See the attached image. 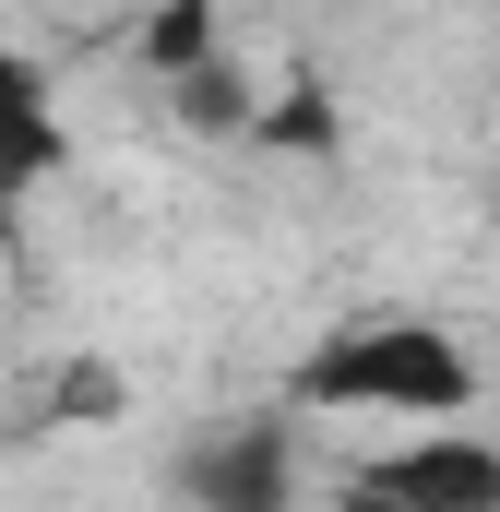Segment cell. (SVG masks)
<instances>
[{
    "mask_svg": "<svg viewBox=\"0 0 500 512\" xmlns=\"http://www.w3.org/2000/svg\"><path fill=\"white\" fill-rule=\"evenodd\" d=\"M310 417H405V429H453L477 405V346L441 322H346L298 358Z\"/></svg>",
    "mask_w": 500,
    "mask_h": 512,
    "instance_id": "obj_1",
    "label": "cell"
},
{
    "mask_svg": "<svg viewBox=\"0 0 500 512\" xmlns=\"http://www.w3.org/2000/svg\"><path fill=\"white\" fill-rule=\"evenodd\" d=\"M346 501H370V512H500V441L417 429V441H393V453H370L346 477Z\"/></svg>",
    "mask_w": 500,
    "mask_h": 512,
    "instance_id": "obj_2",
    "label": "cell"
},
{
    "mask_svg": "<svg viewBox=\"0 0 500 512\" xmlns=\"http://www.w3.org/2000/svg\"><path fill=\"white\" fill-rule=\"evenodd\" d=\"M179 489H191L203 512H286V501H298V453H286V417H239V429L191 441Z\"/></svg>",
    "mask_w": 500,
    "mask_h": 512,
    "instance_id": "obj_3",
    "label": "cell"
},
{
    "mask_svg": "<svg viewBox=\"0 0 500 512\" xmlns=\"http://www.w3.org/2000/svg\"><path fill=\"white\" fill-rule=\"evenodd\" d=\"M60 167H72V131H60V108H48L36 60L0 48V191H36V179H60Z\"/></svg>",
    "mask_w": 500,
    "mask_h": 512,
    "instance_id": "obj_4",
    "label": "cell"
},
{
    "mask_svg": "<svg viewBox=\"0 0 500 512\" xmlns=\"http://www.w3.org/2000/svg\"><path fill=\"white\" fill-rule=\"evenodd\" d=\"M143 72L203 84V72H215V12H155V24H143Z\"/></svg>",
    "mask_w": 500,
    "mask_h": 512,
    "instance_id": "obj_5",
    "label": "cell"
},
{
    "mask_svg": "<svg viewBox=\"0 0 500 512\" xmlns=\"http://www.w3.org/2000/svg\"><path fill=\"white\" fill-rule=\"evenodd\" d=\"M60 417H120V370L108 358H72L60 370Z\"/></svg>",
    "mask_w": 500,
    "mask_h": 512,
    "instance_id": "obj_6",
    "label": "cell"
}]
</instances>
